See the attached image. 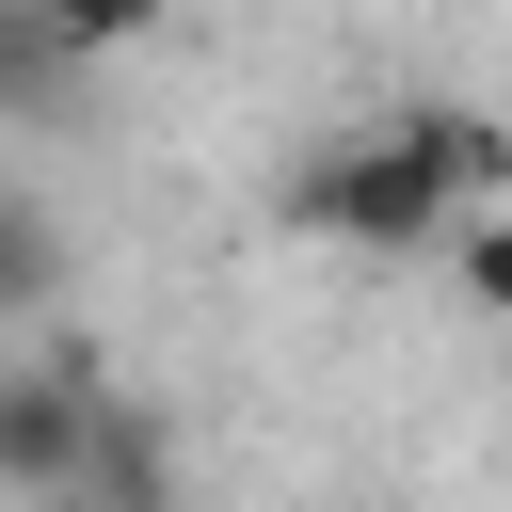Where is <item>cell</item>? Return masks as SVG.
Returning a JSON list of instances; mask_svg holds the SVG:
<instances>
[{"mask_svg":"<svg viewBox=\"0 0 512 512\" xmlns=\"http://www.w3.org/2000/svg\"><path fill=\"white\" fill-rule=\"evenodd\" d=\"M32 32H48L64 64H112V48H144V32H160V0H32Z\"/></svg>","mask_w":512,"mask_h":512,"instance_id":"5","label":"cell"},{"mask_svg":"<svg viewBox=\"0 0 512 512\" xmlns=\"http://www.w3.org/2000/svg\"><path fill=\"white\" fill-rule=\"evenodd\" d=\"M32 80H64V48L32 32V0H0V96H32Z\"/></svg>","mask_w":512,"mask_h":512,"instance_id":"8","label":"cell"},{"mask_svg":"<svg viewBox=\"0 0 512 512\" xmlns=\"http://www.w3.org/2000/svg\"><path fill=\"white\" fill-rule=\"evenodd\" d=\"M96 400H112L96 352H32V368H0V496L64 512V480H80V448H96Z\"/></svg>","mask_w":512,"mask_h":512,"instance_id":"2","label":"cell"},{"mask_svg":"<svg viewBox=\"0 0 512 512\" xmlns=\"http://www.w3.org/2000/svg\"><path fill=\"white\" fill-rule=\"evenodd\" d=\"M400 128H416V160L448 176V208H464V224H480V208H512V112H480V96H416Z\"/></svg>","mask_w":512,"mask_h":512,"instance_id":"4","label":"cell"},{"mask_svg":"<svg viewBox=\"0 0 512 512\" xmlns=\"http://www.w3.org/2000/svg\"><path fill=\"white\" fill-rule=\"evenodd\" d=\"M432 272H448V288H464L480 320H512V208H480V224H464V240H448Z\"/></svg>","mask_w":512,"mask_h":512,"instance_id":"7","label":"cell"},{"mask_svg":"<svg viewBox=\"0 0 512 512\" xmlns=\"http://www.w3.org/2000/svg\"><path fill=\"white\" fill-rule=\"evenodd\" d=\"M48 288H64V224H48L32 192H0V320H16V304H48Z\"/></svg>","mask_w":512,"mask_h":512,"instance_id":"6","label":"cell"},{"mask_svg":"<svg viewBox=\"0 0 512 512\" xmlns=\"http://www.w3.org/2000/svg\"><path fill=\"white\" fill-rule=\"evenodd\" d=\"M288 224H304V240H336V256H384V272L464 240V208H448V176L416 160V128H400V112H384V128H336V144L288 176Z\"/></svg>","mask_w":512,"mask_h":512,"instance_id":"1","label":"cell"},{"mask_svg":"<svg viewBox=\"0 0 512 512\" xmlns=\"http://www.w3.org/2000/svg\"><path fill=\"white\" fill-rule=\"evenodd\" d=\"M64 512H176V432L112 384L96 400V448H80V480H64Z\"/></svg>","mask_w":512,"mask_h":512,"instance_id":"3","label":"cell"}]
</instances>
